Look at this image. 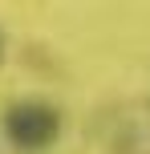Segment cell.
<instances>
[{"label": "cell", "instance_id": "6da1fadb", "mask_svg": "<svg viewBox=\"0 0 150 154\" xmlns=\"http://www.w3.org/2000/svg\"><path fill=\"white\" fill-rule=\"evenodd\" d=\"M4 138L24 154H41L61 138V114L49 101H16L4 114Z\"/></svg>", "mask_w": 150, "mask_h": 154}]
</instances>
